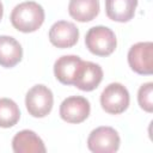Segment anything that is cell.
Segmentation results:
<instances>
[{
    "label": "cell",
    "instance_id": "obj_4",
    "mask_svg": "<svg viewBox=\"0 0 153 153\" xmlns=\"http://www.w3.org/2000/svg\"><path fill=\"white\" fill-rule=\"evenodd\" d=\"M54 104V97L50 88L44 85H35L31 87L25 97V105L29 114L33 117L47 116Z\"/></svg>",
    "mask_w": 153,
    "mask_h": 153
},
{
    "label": "cell",
    "instance_id": "obj_11",
    "mask_svg": "<svg viewBox=\"0 0 153 153\" xmlns=\"http://www.w3.org/2000/svg\"><path fill=\"white\" fill-rule=\"evenodd\" d=\"M81 59L76 55H63L54 63V74L63 85H73L75 74L81 63Z\"/></svg>",
    "mask_w": 153,
    "mask_h": 153
},
{
    "label": "cell",
    "instance_id": "obj_9",
    "mask_svg": "<svg viewBox=\"0 0 153 153\" xmlns=\"http://www.w3.org/2000/svg\"><path fill=\"white\" fill-rule=\"evenodd\" d=\"M103 79V69L91 61H81L75 74L73 85L81 91H92L98 87Z\"/></svg>",
    "mask_w": 153,
    "mask_h": 153
},
{
    "label": "cell",
    "instance_id": "obj_6",
    "mask_svg": "<svg viewBox=\"0 0 153 153\" xmlns=\"http://www.w3.org/2000/svg\"><path fill=\"white\" fill-rule=\"evenodd\" d=\"M128 63L130 68L142 75H149L153 72V43L139 42L131 45L128 51Z\"/></svg>",
    "mask_w": 153,
    "mask_h": 153
},
{
    "label": "cell",
    "instance_id": "obj_3",
    "mask_svg": "<svg viewBox=\"0 0 153 153\" xmlns=\"http://www.w3.org/2000/svg\"><path fill=\"white\" fill-rule=\"evenodd\" d=\"M129 92L120 82L109 84L100 94V105L108 114L118 115L127 110L129 105Z\"/></svg>",
    "mask_w": 153,
    "mask_h": 153
},
{
    "label": "cell",
    "instance_id": "obj_5",
    "mask_svg": "<svg viewBox=\"0 0 153 153\" xmlns=\"http://www.w3.org/2000/svg\"><path fill=\"white\" fill-rule=\"evenodd\" d=\"M121 139L111 127H98L91 131L87 139V147L94 153H112L120 148Z\"/></svg>",
    "mask_w": 153,
    "mask_h": 153
},
{
    "label": "cell",
    "instance_id": "obj_2",
    "mask_svg": "<svg viewBox=\"0 0 153 153\" xmlns=\"http://www.w3.org/2000/svg\"><path fill=\"white\" fill-rule=\"evenodd\" d=\"M86 48L97 56H109L117 45L114 31L106 26H93L85 36Z\"/></svg>",
    "mask_w": 153,
    "mask_h": 153
},
{
    "label": "cell",
    "instance_id": "obj_13",
    "mask_svg": "<svg viewBox=\"0 0 153 153\" xmlns=\"http://www.w3.org/2000/svg\"><path fill=\"white\" fill-rule=\"evenodd\" d=\"M23 48L19 42L11 36H0V65L5 68H12L20 62Z\"/></svg>",
    "mask_w": 153,
    "mask_h": 153
},
{
    "label": "cell",
    "instance_id": "obj_15",
    "mask_svg": "<svg viewBox=\"0 0 153 153\" xmlns=\"http://www.w3.org/2000/svg\"><path fill=\"white\" fill-rule=\"evenodd\" d=\"M20 118V110L10 98H0V127L11 128Z\"/></svg>",
    "mask_w": 153,
    "mask_h": 153
},
{
    "label": "cell",
    "instance_id": "obj_8",
    "mask_svg": "<svg viewBox=\"0 0 153 153\" xmlns=\"http://www.w3.org/2000/svg\"><path fill=\"white\" fill-rule=\"evenodd\" d=\"M79 38V30L75 24L67 20L54 23L49 30V41L53 45L65 49L73 47Z\"/></svg>",
    "mask_w": 153,
    "mask_h": 153
},
{
    "label": "cell",
    "instance_id": "obj_10",
    "mask_svg": "<svg viewBox=\"0 0 153 153\" xmlns=\"http://www.w3.org/2000/svg\"><path fill=\"white\" fill-rule=\"evenodd\" d=\"M12 148L16 153H44L45 146L42 139L32 130L18 131L12 139Z\"/></svg>",
    "mask_w": 153,
    "mask_h": 153
},
{
    "label": "cell",
    "instance_id": "obj_1",
    "mask_svg": "<svg viewBox=\"0 0 153 153\" xmlns=\"http://www.w3.org/2000/svg\"><path fill=\"white\" fill-rule=\"evenodd\" d=\"M11 23L22 32H33L44 22V10L35 1H25L17 5L11 12Z\"/></svg>",
    "mask_w": 153,
    "mask_h": 153
},
{
    "label": "cell",
    "instance_id": "obj_7",
    "mask_svg": "<svg viewBox=\"0 0 153 153\" xmlns=\"http://www.w3.org/2000/svg\"><path fill=\"white\" fill-rule=\"evenodd\" d=\"M91 111L90 102L81 96H71L60 105V116L68 123L84 122Z\"/></svg>",
    "mask_w": 153,
    "mask_h": 153
},
{
    "label": "cell",
    "instance_id": "obj_17",
    "mask_svg": "<svg viewBox=\"0 0 153 153\" xmlns=\"http://www.w3.org/2000/svg\"><path fill=\"white\" fill-rule=\"evenodd\" d=\"M2 14H4V7H2V4H1V1H0V20H1V18H2Z\"/></svg>",
    "mask_w": 153,
    "mask_h": 153
},
{
    "label": "cell",
    "instance_id": "obj_14",
    "mask_svg": "<svg viewBox=\"0 0 153 153\" xmlns=\"http://www.w3.org/2000/svg\"><path fill=\"white\" fill-rule=\"evenodd\" d=\"M69 16L81 23L91 22L99 13L98 0H71L68 5Z\"/></svg>",
    "mask_w": 153,
    "mask_h": 153
},
{
    "label": "cell",
    "instance_id": "obj_12",
    "mask_svg": "<svg viewBox=\"0 0 153 153\" xmlns=\"http://www.w3.org/2000/svg\"><path fill=\"white\" fill-rule=\"evenodd\" d=\"M137 6V0H105V13L114 22H129Z\"/></svg>",
    "mask_w": 153,
    "mask_h": 153
},
{
    "label": "cell",
    "instance_id": "obj_16",
    "mask_svg": "<svg viewBox=\"0 0 153 153\" xmlns=\"http://www.w3.org/2000/svg\"><path fill=\"white\" fill-rule=\"evenodd\" d=\"M153 82H146L140 86L137 91V102L141 109H143L147 112L153 111Z\"/></svg>",
    "mask_w": 153,
    "mask_h": 153
}]
</instances>
